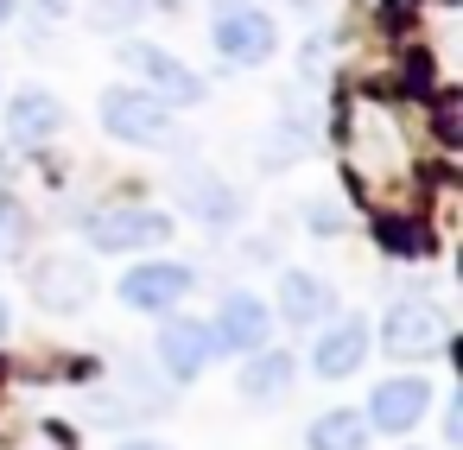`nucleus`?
Wrapping results in <instances>:
<instances>
[{
    "instance_id": "nucleus-9",
    "label": "nucleus",
    "mask_w": 463,
    "mask_h": 450,
    "mask_svg": "<svg viewBox=\"0 0 463 450\" xmlns=\"http://www.w3.org/2000/svg\"><path fill=\"white\" fill-rule=\"evenodd\" d=\"M153 355H159V368H165L172 380H197V374L210 368V355H216V336H210V323H197V317H172V323H159Z\"/></svg>"
},
{
    "instance_id": "nucleus-10",
    "label": "nucleus",
    "mask_w": 463,
    "mask_h": 450,
    "mask_svg": "<svg viewBox=\"0 0 463 450\" xmlns=\"http://www.w3.org/2000/svg\"><path fill=\"white\" fill-rule=\"evenodd\" d=\"M267 330H273V317H267V305H260L254 292H229V298L216 305V323H210L216 349H235V355L267 349Z\"/></svg>"
},
{
    "instance_id": "nucleus-21",
    "label": "nucleus",
    "mask_w": 463,
    "mask_h": 450,
    "mask_svg": "<svg viewBox=\"0 0 463 450\" xmlns=\"http://www.w3.org/2000/svg\"><path fill=\"white\" fill-rule=\"evenodd\" d=\"M14 330V311H7V298H0V336H7Z\"/></svg>"
},
{
    "instance_id": "nucleus-1",
    "label": "nucleus",
    "mask_w": 463,
    "mask_h": 450,
    "mask_svg": "<svg viewBox=\"0 0 463 450\" xmlns=\"http://www.w3.org/2000/svg\"><path fill=\"white\" fill-rule=\"evenodd\" d=\"M102 127L121 140V146H178V121L159 96L146 89H109L102 96Z\"/></svg>"
},
{
    "instance_id": "nucleus-17",
    "label": "nucleus",
    "mask_w": 463,
    "mask_h": 450,
    "mask_svg": "<svg viewBox=\"0 0 463 450\" xmlns=\"http://www.w3.org/2000/svg\"><path fill=\"white\" fill-rule=\"evenodd\" d=\"M374 241H381L393 260H425V254H431V229L412 222V216H374Z\"/></svg>"
},
{
    "instance_id": "nucleus-3",
    "label": "nucleus",
    "mask_w": 463,
    "mask_h": 450,
    "mask_svg": "<svg viewBox=\"0 0 463 450\" xmlns=\"http://www.w3.org/2000/svg\"><path fill=\"white\" fill-rule=\"evenodd\" d=\"M381 349L393 361H425V355H444L450 349V323L431 298H400L381 323Z\"/></svg>"
},
{
    "instance_id": "nucleus-8",
    "label": "nucleus",
    "mask_w": 463,
    "mask_h": 450,
    "mask_svg": "<svg viewBox=\"0 0 463 450\" xmlns=\"http://www.w3.org/2000/svg\"><path fill=\"white\" fill-rule=\"evenodd\" d=\"M121 58H128V64H134V70H140V77L153 83V96H159L165 108H197V102L210 96V89H203V77H197V70H184V64H178L172 52H153V45H128Z\"/></svg>"
},
{
    "instance_id": "nucleus-18",
    "label": "nucleus",
    "mask_w": 463,
    "mask_h": 450,
    "mask_svg": "<svg viewBox=\"0 0 463 450\" xmlns=\"http://www.w3.org/2000/svg\"><path fill=\"white\" fill-rule=\"evenodd\" d=\"M298 153H305V146H298V134H292V127H279V134H273V153H267L260 165H267V172H279V165H292Z\"/></svg>"
},
{
    "instance_id": "nucleus-11",
    "label": "nucleus",
    "mask_w": 463,
    "mask_h": 450,
    "mask_svg": "<svg viewBox=\"0 0 463 450\" xmlns=\"http://www.w3.org/2000/svg\"><path fill=\"white\" fill-rule=\"evenodd\" d=\"M368 355V323L362 317H336L317 342H311V374L317 380H349Z\"/></svg>"
},
{
    "instance_id": "nucleus-14",
    "label": "nucleus",
    "mask_w": 463,
    "mask_h": 450,
    "mask_svg": "<svg viewBox=\"0 0 463 450\" xmlns=\"http://www.w3.org/2000/svg\"><path fill=\"white\" fill-rule=\"evenodd\" d=\"M58 127H64V102H58V96L20 89V96L7 102V134H14L20 146H39V140H52Z\"/></svg>"
},
{
    "instance_id": "nucleus-19",
    "label": "nucleus",
    "mask_w": 463,
    "mask_h": 450,
    "mask_svg": "<svg viewBox=\"0 0 463 450\" xmlns=\"http://www.w3.org/2000/svg\"><path fill=\"white\" fill-rule=\"evenodd\" d=\"M26 235V216H20V203L14 197H0V241H20Z\"/></svg>"
},
{
    "instance_id": "nucleus-20",
    "label": "nucleus",
    "mask_w": 463,
    "mask_h": 450,
    "mask_svg": "<svg viewBox=\"0 0 463 450\" xmlns=\"http://www.w3.org/2000/svg\"><path fill=\"white\" fill-rule=\"evenodd\" d=\"M121 450H172V444H159V437H128Z\"/></svg>"
},
{
    "instance_id": "nucleus-22",
    "label": "nucleus",
    "mask_w": 463,
    "mask_h": 450,
    "mask_svg": "<svg viewBox=\"0 0 463 450\" xmlns=\"http://www.w3.org/2000/svg\"><path fill=\"white\" fill-rule=\"evenodd\" d=\"M7 20H14V0H0V26H7Z\"/></svg>"
},
{
    "instance_id": "nucleus-4",
    "label": "nucleus",
    "mask_w": 463,
    "mask_h": 450,
    "mask_svg": "<svg viewBox=\"0 0 463 450\" xmlns=\"http://www.w3.org/2000/svg\"><path fill=\"white\" fill-rule=\"evenodd\" d=\"M115 298H121L128 311L159 317V311H172L178 298H191V267H184V260H140L134 273H121Z\"/></svg>"
},
{
    "instance_id": "nucleus-16",
    "label": "nucleus",
    "mask_w": 463,
    "mask_h": 450,
    "mask_svg": "<svg viewBox=\"0 0 463 450\" xmlns=\"http://www.w3.org/2000/svg\"><path fill=\"white\" fill-rule=\"evenodd\" d=\"M305 450H368V418L336 406V412H317L311 431H305Z\"/></svg>"
},
{
    "instance_id": "nucleus-2",
    "label": "nucleus",
    "mask_w": 463,
    "mask_h": 450,
    "mask_svg": "<svg viewBox=\"0 0 463 450\" xmlns=\"http://www.w3.org/2000/svg\"><path fill=\"white\" fill-rule=\"evenodd\" d=\"M83 235L102 254H140V248H165L172 241V216L165 210H140V203H115V210L83 216Z\"/></svg>"
},
{
    "instance_id": "nucleus-15",
    "label": "nucleus",
    "mask_w": 463,
    "mask_h": 450,
    "mask_svg": "<svg viewBox=\"0 0 463 450\" xmlns=\"http://www.w3.org/2000/svg\"><path fill=\"white\" fill-rule=\"evenodd\" d=\"M292 374H298V361H292L286 349H254V355L241 361V399L273 406V399L292 393Z\"/></svg>"
},
{
    "instance_id": "nucleus-13",
    "label": "nucleus",
    "mask_w": 463,
    "mask_h": 450,
    "mask_svg": "<svg viewBox=\"0 0 463 450\" xmlns=\"http://www.w3.org/2000/svg\"><path fill=\"white\" fill-rule=\"evenodd\" d=\"M330 311H336V292H330L317 273H305V267L279 273V317H286V323L311 330V323H324Z\"/></svg>"
},
{
    "instance_id": "nucleus-23",
    "label": "nucleus",
    "mask_w": 463,
    "mask_h": 450,
    "mask_svg": "<svg viewBox=\"0 0 463 450\" xmlns=\"http://www.w3.org/2000/svg\"><path fill=\"white\" fill-rule=\"evenodd\" d=\"M298 7H311V0H298Z\"/></svg>"
},
{
    "instance_id": "nucleus-6",
    "label": "nucleus",
    "mask_w": 463,
    "mask_h": 450,
    "mask_svg": "<svg viewBox=\"0 0 463 450\" xmlns=\"http://www.w3.org/2000/svg\"><path fill=\"white\" fill-rule=\"evenodd\" d=\"M431 412V380H419V374H400V380H381L374 393H368V431H393V437H406L419 418Z\"/></svg>"
},
{
    "instance_id": "nucleus-12",
    "label": "nucleus",
    "mask_w": 463,
    "mask_h": 450,
    "mask_svg": "<svg viewBox=\"0 0 463 450\" xmlns=\"http://www.w3.org/2000/svg\"><path fill=\"white\" fill-rule=\"evenodd\" d=\"M178 191H184V210H191L197 222H210V229H229V222L241 216V197H235L216 172H203V165H178Z\"/></svg>"
},
{
    "instance_id": "nucleus-7",
    "label": "nucleus",
    "mask_w": 463,
    "mask_h": 450,
    "mask_svg": "<svg viewBox=\"0 0 463 450\" xmlns=\"http://www.w3.org/2000/svg\"><path fill=\"white\" fill-rule=\"evenodd\" d=\"M216 52H222V64H267L273 58V45H279V33H273V20L267 14H254V7H229L222 20H216Z\"/></svg>"
},
{
    "instance_id": "nucleus-5",
    "label": "nucleus",
    "mask_w": 463,
    "mask_h": 450,
    "mask_svg": "<svg viewBox=\"0 0 463 450\" xmlns=\"http://www.w3.org/2000/svg\"><path fill=\"white\" fill-rule=\"evenodd\" d=\"M33 298H39L45 311H58V317H77V311L96 298V273H90V260H77V254H52V260H39V267H33Z\"/></svg>"
}]
</instances>
